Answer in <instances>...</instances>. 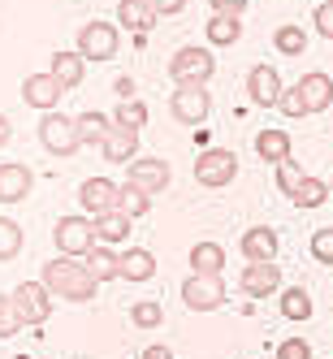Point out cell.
I'll return each instance as SVG.
<instances>
[{"label":"cell","instance_id":"5","mask_svg":"<svg viewBox=\"0 0 333 359\" xmlns=\"http://www.w3.org/2000/svg\"><path fill=\"white\" fill-rule=\"evenodd\" d=\"M182 299H186L191 312H217V307H221L229 294H225V281H221V277L191 273V277L182 281Z\"/></svg>","mask_w":333,"mask_h":359},{"label":"cell","instance_id":"33","mask_svg":"<svg viewBox=\"0 0 333 359\" xmlns=\"http://www.w3.org/2000/svg\"><path fill=\"white\" fill-rule=\"evenodd\" d=\"M130 320H135L139 329H156V325L165 320V307H161L156 299H139V303L130 307Z\"/></svg>","mask_w":333,"mask_h":359},{"label":"cell","instance_id":"34","mask_svg":"<svg viewBox=\"0 0 333 359\" xmlns=\"http://www.w3.org/2000/svg\"><path fill=\"white\" fill-rule=\"evenodd\" d=\"M18 251H22V229L9 217H0V260H13Z\"/></svg>","mask_w":333,"mask_h":359},{"label":"cell","instance_id":"20","mask_svg":"<svg viewBox=\"0 0 333 359\" xmlns=\"http://www.w3.org/2000/svg\"><path fill=\"white\" fill-rule=\"evenodd\" d=\"M191 269L203 273V277H221V269H225V247L221 243H195L191 247Z\"/></svg>","mask_w":333,"mask_h":359},{"label":"cell","instance_id":"43","mask_svg":"<svg viewBox=\"0 0 333 359\" xmlns=\"http://www.w3.org/2000/svg\"><path fill=\"white\" fill-rule=\"evenodd\" d=\"M182 5H186V0H151V9H156V13H177Z\"/></svg>","mask_w":333,"mask_h":359},{"label":"cell","instance_id":"3","mask_svg":"<svg viewBox=\"0 0 333 359\" xmlns=\"http://www.w3.org/2000/svg\"><path fill=\"white\" fill-rule=\"evenodd\" d=\"M39 143L53 151V156H74L83 147V135H79V117H61V113H48L39 121Z\"/></svg>","mask_w":333,"mask_h":359},{"label":"cell","instance_id":"2","mask_svg":"<svg viewBox=\"0 0 333 359\" xmlns=\"http://www.w3.org/2000/svg\"><path fill=\"white\" fill-rule=\"evenodd\" d=\"M169 74L177 87H203L217 74V57L208 48H177L173 61H169Z\"/></svg>","mask_w":333,"mask_h":359},{"label":"cell","instance_id":"29","mask_svg":"<svg viewBox=\"0 0 333 359\" xmlns=\"http://www.w3.org/2000/svg\"><path fill=\"white\" fill-rule=\"evenodd\" d=\"M113 121L121 126V130H135V135H139L143 126H147V104H143V100H121Z\"/></svg>","mask_w":333,"mask_h":359},{"label":"cell","instance_id":"30","mask_svg":"<svg viewBox=\"0 0 333 359\" xmlns=\"http://www.w3.org/2000/svg\"><path fill=\"white\" fill-rule=\"evenodd\" d=\"M290 199L299 203V208H320V203H325V199H333V195H329V187L320 182V177H303L299 191H294Z\"/></svg>","mask_w":333,"mask_h":359},{"label":"cell","instance_id":"17","mask_svg":"<svg viewBox=\"0 0 333 359\" xmlns=\"http://www.w3.org/2000/svg\"><path fill=\"white\" fill-rule=\"evenodd\" d=\"M299 91H303V104H307V113H325L329 104H333V79L329 74H303L299 79Z\"/></svg>","mask_w":333,"mask_h":359},{"label":"cell","instance_id":"40","mask_svg":"<svg viewBox=\"0 0 333 359\" xmlns=\"http://www.w3.org/2000/svg\"><path fill=\"white\" fill-rule=\"evenodd\" d=\"M316 31H320L325 39H333V5H329V0L316 9Z\"/></svg>","mask_w":333,"mask_h":359},{"label":"cell","instance_id":"18","mask_svg":"<svg viewBox=\"0 0 333 359\" xmlns=\"http://www.w3.org/2000/svg\"><path fill=\"white\" fill-rule=\"evenodd\" d=\"M100 151H104V161H113V165H130V161H135V151H139V135H135V130H121V126H113V135L100 143Z\"/></svg>","mask_w":333,"mask_h":359},{"label":"cell","instance_id":"35","mask_svg":"<svg viewBox=\"0 0 333 359\" xmlns=\"http://www.w3.org/2000/svg\"><path fill=\"white\" fill-rule=\"evenodd\" d=\"M18 329H22V316L13 307V294H5V299H0V338H13Z\"/></svg>","mask_w":333,"mask_h":359},{"label":"cell","instance_id":"46","mask_svg":"<svg viewBox=\"0 0 333 359\" xmlns=\"http://www.w3.org/2000/svg\"><path fill=\"white\" fill-rule=\"evenodd\" d=\"M329 195H333V182H329Z\"/></svg>","mask_w":333,"mask_h":359},{"label":"cell","instance_id":"12","mask_svg":"<svg viewBox=\"0 0 333 359\" xmlns=\"http://www.w3.org/2000/svg\"><path fill=\"white\" fill-rule=\"evenodd\" d=\"M247 91H251V104H260V109H269V104H277L281 100V74L273 69V65H255L251 74H247Z\"/></svg>","mask_w":333,"mask_h":359},{"label":"cell","instance_id":"27","mask_svg":"<svg viewBox=\"0 0 333 359\" xmlns=\"http://www.w3.org/2000/svg\"><path fill=\"white\" fill-rule=\"evenodd\" d=\"M113 126L117 121H109L104 113H83L79 117V135H83V143H104L113 135Z\"/></svg>","mask_w":333,"mask_h":359},{"label":"cell","instance_id":"44","mask_svg":"<svg viewBox=\"0 0 333 359\" xmlns=\"http://www.w3.org/2000/svg\"><path fill=\"white\" fill-rule=\"evenodd\" d=\"M113 91H117L121 100H135V83H130V79H117V83H113Z\"/></svg>","mask_w":333,"mask_h":359},{"label":"cell","instance_id":"45","mask_svg":"<svg viewBox=\"0 0 333 359\" xmlns=\"http://www.w3.org/2000/svg\"><path fill=\"white\" fill-rule=\"evenodd\" d=\"M9 135H13V130H9V117H5V113H0V147H5V143H9Z\"/></svg>","mask_w":333,"mask_h":359},{"label":"cell","instance_id":"32","mask_svg":"<svg viewBox=\"0 0 333 359\" xmlns=\"http://www.w3.org/2000/svg\"><path fill=\"white\" fill-rule=\"evenodd\" d=\"M147 208H151V195H147V191H139V187H130V182H125V187H121V199H117V212H125V217L135 221V217H143Z\"/></svg>","mask_w":333,"mask_h":359},{"label":"cell","instance_id":"11","mask_svg":"<svg viewBox=\"0 0 333 359\" xmlns=\"http://www.w3.org/2000/svg\"><path fill=\"white\" fill-rule=\"evenodd\" d=\"M61 95H65V87L53 74H27V83H22V100H27L31 109H43V113H53L61 104Z\"/></svg>","mask_w":333,"mask_h":359},{"label":"cell","instance_id":"38","mask_svg":"<svg viewBox=\"0 0 333 359\" xmlns=\"http://www.w3.org/2000/svg\"><path fill=\"white\" fill-rule=\"evenodd\" d=\"M312 255H316L320 264H333V225H329V229H316V234H312Z\"/></svg>","mask_w":333,"mask_h":359},{"label":"cell","instance_id":"39","mask_svg":"<svg viewBox=\"0 0 333 359\" xmlns=\"http://www.w3.org/2000/svg\"><path fill=\"white\" fill-rule=\"evenodd\" d=\"M277 359H312V346H307V338H286L277 346Z\"/></svg>","mask_w":333,"mask_h":359},{"label":"cell","instance_id":"28","mask_svg":"<svg viewBox=\"0 0 333 359\" xmlns=\"http://www.w3.org/2000/svg\"><path fill=\"white\" fill-rule=\"evenodd\" d=\"M238 35H243V22H238V18H229V13H217V18L208 22V43H217V48L234 43Z\"/></svg>","mask_w":333,"mask_h":359},{"label":"cell","instance_id":"42","mask_svg":"<svg viewBox=\"0 0 333 359\" xmlns=\"http://www.w3.org/2000/svg\"><path fill=\"white\" fill-rule=\"evenodd\" d=\"M139 359H173V351L169 346H161V342H151V346H143V355Z\"/></svg>","mask_w":333,"mask_h":359},{"label":"cell","instance_id":"13","mask_svg":"<svg viewBox=\"0 0 333 359\" xmlns=\"http://www.w3.org/2000/svg\"><path fill=\"white\" fill-rule=\"evenodd\" d=\"M35 187V173L27 165H18V161H5L0 165V203H18V199H27Z\"/></svg>","mask_w":333,"mask_h":359},{"label":"cell","instance_id":"4","mask_svg":"<svg viewBox=\"0 0 333 359\" xmlns=\"http://www.w3.org/2000/svg\"><path fill=\"white\" fill-rule=\"evenodd\" d=\"M234 173H238V156H234L229 147H208V151H199V161H195L199 187H229V182H234Z\"/></svg>","mask_w":333,"mask_h":359},{"label":"cell","instance_id":"21","mask_svg":"<svg viewBox=\"0 0 333 359\" xmlns=\"http://www.w3.org/2000/svg\"><path fill=\"white\" fill-rule=\"evenodd\" d=\"M255 151H260V156L269 161V165H281V161H290V135L286 130H260L255 135Z\"/></svg>","mask_w":333,"mask_h":359},{"label":"cell","instance_id":"10","mask_svg":"<svg viewBox=\"0 0 333 359\" xmlns=\"http://www.w3.org/2000/svg\"><path fill=\"white\" fill-rule=\"evenodd\" d=\"M79 53L87 61H109L117 53V31L109 27V22H87V27L79 31Z\"/></svg>","mask_w":333,"mask_h":359},{"label":"cell","instance_id":"8","mask_svg":"<svg viewBox=\"0 0 333 359\" xmlns=\"http://www.w3.org/2000/svg\"><path fill=\"white\" fill-rule=\"evenodd\" d=\"M117 199H121V187L109 182V177H87V182L79 187V203H83V212L91 221L104 217V212H117Z\"/></svg>","mask_w":333,"mask_h":359},{"label":"cell","instance_id":"24","mask_svg":"<svg viewBox=\"0 0 333 359\" xmlns=\"http://www.w3.org/2000/svg\"><path fill=\"white\" fill-rule=\"evenodd\" d=\"M95 238L113 247V243H125L130 238V217L125 212H104V217H95Z\"/></svg>","mask_w":333,"mask_h":359},{"label":"cell","instance_id":"41","mask_svg":"<svg viewBox=\"0 0 333 359\" xmlns=\"http://www.w3.org/2000/svg\"><path fill=\"white\" fill-rule=\"evenodd\" d=\"M212 5H217V13H229V18H238L247 0H212Z\"/></svg>","mask_w":333,"mask_h":359},{"label":"cell","instance_id":"23","mask_svg":"<svg viewBox=\"0 0 333 359\" xmlns=\"http://www.w3.org/2000/svg\"><path fill=\"white\" fill-rule=\"evenodd\" d=\"M83 260H87V269H91L95 281H113V277H121V255L109 251V247H91Z\"/></svg>","mask_w":333,"mask_h":359},{"label":"cell","instance_id":"31","mask_svg":"<svg viewBox=\"0 0 333 359\" xmlns=\"http://www.w3.org/2000/svg\"><path fill=\"white\" fill-rule=\"evenodd\" d=\"M273 43H277V53H286V57H303V48H307V35H303V27L286 22V27H277Z\"/></svg>","mask_w":333,"mask_h":359},{"label":"cell","instance_id":"22","mask_svg":"<svg viewBox=\"0 0 333 359\" xmlns=\"http://www.w3.org/2000/svg\"><path fill=\"white\" fill-rule=\"evenodd\" d=\"M83 53H57L53 57V69H48V74H53V79L65 87V91H74V87H79L83 83Z\"/></svg>","mask_w":333,"mask_h":359},{"label":"cell","instance_id":"6","mask_svg":"<svg viewBox=\"0 0 333 359\" xmlns=\"http://www.w3.org/2000/svg\"><path fill=\"white\" fill-rule=\"evenodd\" d=\"M13 307L22 325H43L48 316H53V294H48L43 281H22V286L13 290Z\"/></svg>","mask_w":333,"mask_h":359},{"label":"cell","instance_id":"7","mask_svg":"<svg viewBox=\"0 0 333 359\" xmlns=\"http://www.w3.org/2000/svg\"><path fill=\"white\" fill-rule=\"evenodd\" d=\"M53 238H57L61 255H87L95 247V221H87V217H61L57 229H53Z\"/></svg>","mask_w":333,"mask_h":359},{"label":"cell","instance_id":"19","mask_svg":"<svg viewBox=\"0 0 333 359\" xmlns=\"http://www.w3.org/2000/svg\"><path fill=\"white\" fill-rule=\"evenodd\" d=\"M117 22L143 39V31L156 22V9H151V0H121V5H117Z\"/></svg>","mask_w":333,"mask_h":359},{"label":"cell","instance_id":"14","mask_svg":"<svg viewBox=\"0 0 333 359\" xmlns=\"http://www.w3.org/2000/svg\"><path fill=\"white\" fill-rule=\"evenodd\" d=\"M277 286H281V269L277 264H247L243 277H238V290L251 294V299H269Z\"/></svg>","mask_w":333,"mask_h":359},{"label":"cell","instance_id":"1","mask_svg":"<svg viewBox=\"0 0 333 359\" xmlns=\"http://www.w3.org/2000/svg\"><path fill=\"white\" fill-rule=\"evenodd\" d=\"M43 286H48V294L53 299H69V303H87V299H95V286L100 281L91 277V269L87 264H74L69 255H61V260H53V264H43Z\"/></svg>","mask_w":333,"mask_h":359},{"label":"cell","instance_id":"37","mask_svg":"<svg viewBox=\"0 0 333 359\" xmlns=\"http://www.w3.org/2000/svg\"><path fill=\"white\" fill-rule=\"evenodd\" d=\"M303 177H307V173H303L294 161H281V165H277V182H281V191H286V195H294V191H299Z\"/></svg>","mask_w":333,"mask_h":359},{"label":"cell","instance_id":"25","mask_svg":"<svg viewBox=\"0 0 333 359\" xmlns=\"http://www.w3.org/2000/svg\"><path fill=\"white\" fill-rule=\"evenodd\" d=\"M151 273H156V260H151V251L130 247V251L121 255V277H125V281H147Z\"/></svg>","mask_w":333,"mask_h":359},{"label":"cell","instance_id":"9","mask_svg":"<svg viewBox=\"0 0 333 359\" xmlns=\"http://www.w3.org/2000/svg\"><path fill=\"white\" fill-rule=\"evenodd\" d=\"M169 109H173V117L182 126H199L203 117H208V109H212V95L203 87H177L173 100H169Z\"/></svg>","mask_w":333,"mask_h":359},{"label":"cell","instance_id":"26","mask_svg":"<svg viewBox=\"0 0 333 359\" xmlns=\"http://www.w3.org/2000/svg\"><path fill=\"white\" fill-rule=\"evenodd\" d=\"M281 316H286V320H307V316H312V294H307L303 286L281 290Z\"/></svg>","mask_w":333,"mask_h":359},{"label":"cell","instance_id":"36","mask_svg":"<svg viewBox=\"0 0 333 359\" xmlns=\"http://www.w3.org/2000/svg\"><path fill=\"white\" fill-rule=\"evenodd\" d=\"M277 109L286 113V117H307V104H303V91H299V83H294V87H286V91H281V100H277Z\"/></svg>","mask_w":333,"mask_h":359},{"label":"cell","instance_id":"16","mask_svg":"<svg viewBox=\"0 0 333 359\" xmlns=\"http://www.w3.org/2000/svg\"><path fill=\"white\" fill-rule=\"evenodd\" d=\"M130 187H139V191H147V195H156V191H165L169 187V165L165 161H156V156H147V161H130V177H125Z\"/></svg>","mask_w":333,"mask_h":359},{"label":"cell","instance_id":"15","mask_svg":"<svg viewBox=\"0 0 333 359\" xmlns=\"http://www.w3.org/2000/svg\"><path fill=\"white\" fill-rule=\"evenodd\" d=\"M238 247L247 255V264H273L277 260V234H273L269 225H251Z\"/></svg>","mask_w":333,"mask_h":359},{"label":"cell","instance_id":"47","mask_svg":"<svg viewBox=\"0 0 333 359\" xmlns=\"http://www.w3.org/2000/svg\"><path fill=\"white\" fill-rule=\"evenodd\" d=\"M329 5H333V0H329Z\"/></svg>","mask_w":333,"mask_h":359}]
</instances>
